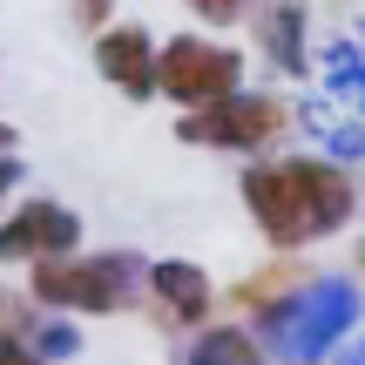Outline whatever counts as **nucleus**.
I'll return each mask as SVG.
<instances>
[{
  "label": "nucleus",
  "instance_id": "14",
  "mask_svg": "<svg viewBox=\"0 0 365 365\" xmlns=\"http://www.w3.org/2000/svg\"><path fill=\"white\" fill-rule=\"evenodd\" d=\"M190 14H196V21H210V27H237L250 14V0H190Z\"/></svg>",
  "mask_w": 365,
  "mask_h": 365
},
{
  "label": "nucleus",
  "instance_id": "2",
  "mask_svg": "<svg viewBox=\"0 0 365 365\" xmlns=\"http://www.w3.org/2000/svg\"><path fill=\"white\" fill-rule=\"evenodd\" d=\"M359 325V284L352 277H304L277 312L257 318L264 345H271L284 365H318L331 359Z\"/></svg>",
  "mask_w": 365,
  "mask_h": 365
},
{
  "label": "nucleus",
  "instance_id": "17",
  "mask_svg": "<svg viewBox=\"0 0 365 365\" xmlns=\"http://www.w3.org/2000/svg\"><path fill=\"white\" fill-rule=\"evenodd\" d=\"M21 325H27V312L7 298V291H0V331H21Z\"/></svg>",
  "mask_w": 365,
  "mask_h": 365
},
{
  "label": "nucleus",
  "instance_id": "19",
  "mask_svg": "<svg viewBox=\"0 0 365 365\" xmlns=\"http://www.w3.org/2000/svg\"><path fill=\"white\" fill-rule=\"evenodd\" d=\"M331 365H365V339H352V345H345V352L331 359Z\"/></svg>",
  "mask_w": 365,
  "mask_h": 365
},
{
  "label": "nucleus",
  "instance_id": "18",
  "mask_svg": "<svg viewBox=\"0 0 365 365\" xmlns=\"http://www.w3.org/2000/svg\"><path fill=\"white\" fill-rule=\"evenodd\" d=\"M14 182H21V163H14V156H0V196H7Z\"/></svg>",
  "mask_w": 365,
  "mask_h": 365
},
{
  "label": "nucleus",
  "instance_id": "9",
  "mask_svg": "<svg viewBox=\"0 0 365 365\" xmlns=\"http://www.w3.org/2000/svg\"><path fill=\"white\" fill-rule=\"evenodd\" d=\"M257 41L284 75H304L312 68V54H304V0H271L257 21Z\"/></svg>",
  "mask_w": 365,
  "mask_h": 365
},
{
  "label": "nucleus",
  "instance_id": "13",
  "mask_svg": "<svg viewBox=\"0 0 365 365\" xmlns=\"http://www.w3.org/2000/svg\"><path fill=\"white\" fill-rule=\"evenodd\" d=\"M304 122H312V129L331 143V156H345V163H359V156H365V129H359V122H339L331 108H318V102L304 108Z\"/></svg>",
  "mask_w": 365,
  "mask_h": 365
},
{
  "label": "nucleus",
  "instance_id": "15",
  "mask_svg": "<svg viewBox=\"0 0 365 365\" xmlns=\"http://www.w3.org/2000/svg\"><path fill=\"white\" fill-rule=\"evenodd\" d=\"M68 7H75V21H81V27H95V34H102L108 14H115V0H68Z\"/></svg>",
  "mask_w": 365,
  "mask_h": 365
},
{
  "label": "nucleus",
  "instance_id": "16",
  "mask_svg": "<svg viewBox=\"0 0 365 365\" xmlns=\"http://www.w3.org/2000/svg\"><path fill=\"white\" fill-rule=\"evenodd\" d=\"M0 365H41V359L21 345V331H0Z\"/></svg>",
  "mask_w": 365,
  "mask_h": 365
},
{
  "label": "nucleus",
  "instance_id": "12",
  "mask_svg": "<svg viewBox=\"0 0 365 365\" xmlns=\"http://www.w3.org/2000/svg\"><path fill=\"white\" fill-rule=\"evenodd\" d=\"M21 345L41 365H54V359H75L81 352V331L68 325V318H27V325H21Z\"/></svg>",
  "mask_w": 365,
  "mask_h": 365
},
{
  "label": "nucleus",
  "instance_id": "7",
  "mask_svg": "<svg viewBox=\"0 0 365 365\" xmlns=\"http://www.w3.org/2000/svg\"><path fill=\"white\" fill-rule=\"evenodd\" d=\"M95 68H102V81L115 95L149 102L156 95V41H149V27H102L95 34Z\"/></svg>",
  "mask_w": 365,
  "mask_h": 365
},
{
  "label": "nucleus",
  "instance_id": "1",
  "mask_svg": "<svg viewBox=\"0 0 365 365\" xmlns=\"http://www.w3.org/2000/svg\"><path fill=\"white\" fill-rule=\"evenodd\" d=\"M244 203L277 250H304L352 223L359 190H352V170L325 156H271L244 170Z\"/></svg>",
  "mask_w": 365,
  "mask_h": 365
},
{
  "label": "nucleus",
  "instance_id": "20",
  "mask_svg": "<svg viewBox=\"0 0 365 365\" xmlns=\"http://www.w3.org/2000/svg\"><path fill=\"white\" fill-rule=\"evenodd\" d=\"M0 156H14V129H7V122H0Z\"/></svg>",
  "mask_w": 365,
  "mask_h": 365
},
{
  "label": "nucleus",
  "instance_id": "11",
  "mask_svg": "<svg viewBox=\"0 0 365 365\" xmlns=\"http://www.w3.org/2000/svg\"><path fill=\"white\" fill-rule=\"evenodd\" d=\"M298 284H304V271H298V264H264L257 277H244V284H237V312L264 318V312H277V304H284Z\"/></svg>",
  "mask_w": 365,
  "mask_h": 365
},
{
  "label": "nucleus",
  "instance_id": "21",
  "mask_svg": "<svg viewBox=\"0 0 365 365\" xmlns=\"http://www.w3.org/2000/svg\"><path fill=\"white\" fill-rule=\"evenodd\" d=\"M352 264H359V277H365V237H359V250H352Z\"/></svg>",
  "mask_w": 365,
  "mask_h": 365
},
{
  "label": "nucleus",
  "instance_id": "6",
  "mask_svg": "<svg viewBox=\"0 0 365 365\" xmlns=\"http://www.w3.org/2000/svg\"><path fill=\"white\" fill-rule=\"evenodd\" d=\"M81 244V217L54 196H27L0 217V264H54V257H75Z\"/></svg>",
  "mask_w": 365,
  "mask_h": 365
},
{
  "label": "nucleus",
  "instance_id": "10",
  "mask_svg": "<svg viewBox=\"0 0 365 365\" xmlns=\"http://www.w3.org/2000/svg\"><path fill=\"white\" fill-rule=\"evenodd\" d=\"M190 365H271V359L244 325H203V339L190 345Z\"/></svg>",
  "mask_w": 365,
  "mask_h": 365
},
{
  "label": "nucleus",
  "instance_id": "8",
  "mask_svg": "<svg viewBox=\"0 0 365 365\" xmlns=\"http://www.w3.org/2000/svg\"><path fill=\"white\" fill-rule=\"evenodd\" d=\"M143 284H149V298H156V312H163V325H203L210 318V277L196 271L190 257H156V264H143Z\"/></svg>",
  "mask_w": 365,
  "mask_h": 365
},
{
  "label": "nucleus",
  "instance_id": "3",
  "mask_svg": "<svg viewBox=\"0 0 365 365\" xmlns=\"http://www.w3.org/2000/svg\"><path fill=\"white\" fill-rule=\"evenodd\" d=\"M135 284H143V257L129 250H95V257H54L27 271V291L48 312H81V318H108L129 312Z\"/></svg>",
  "mask_w": 365,
  "mask_h": 365
},
{
  "label": "nucleus",
  "instance_id": "4",
  "mask_svg": "<svg viewBox=\"0 0 365 365\" xmlns=\"http://www.w3.org/2000/svg\"><path fill=\"white\" fill-rule=\"evenodd\" d=\"M244 88V54L223 48V41H203V34H176L156 48V95L190 115V108H210L223 95Z\"/></svg>",
  "mask_w": 365,
  "mask_h": 365
},
{
  "label": "nucleus",
  "instance_id": "5",
  "mask_svg": "<svg viewBox=\"0 0 365 365\" xmlns=\"http://www.w3.org/2000/svg\"><path fill=\"white\" fill-rule=\"evenodd\" d=\"M284 129H291V108L277 102V95H244V88L223 95V102H210V108L176 115V135H182V143L230 149V156H257V149H271Z\"/></svg>",
  "mask_w": 365,
  "mask_h": 365
}]
</instances>
